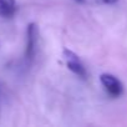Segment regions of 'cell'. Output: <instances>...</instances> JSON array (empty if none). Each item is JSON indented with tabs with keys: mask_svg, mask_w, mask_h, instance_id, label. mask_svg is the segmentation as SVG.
Masks as SVG:
<instances>
[{
	"mask_svg": "<svg viewBox=\"0 0 127 127\" xmlns=\"http://www.w3.org/2000/svg\"><path fill=\"white\" fill-rule=\"evenodd\" d=\"M100 81L110 96H112V97L121 96V94L123 91V86L116 76H113L111 74H102L100 76Z\"/></svg>",
	"mask_w": 127,
	"mask_h": 127,
	"instance_id": "obj_3",
	"label": "cell"
},
{
	"mask_svg": "<svg viewBox=\"0 0 127 127\" xmlns=\"http://www.w3.org/2000/svg\"><path fill=\"white\" fill-rule=\"evenodd\" d=\"M62 56H64V59H65V61H66L67 67L75 75H77L81 79H86V76H87L86 69H85V66L82 65V62H81V60L79 59V56L75 52L65 49V50H64V52H62Z\"/></svg>",
	"mask_w": 127,
	"mask_h": 127,
	"instance_id": "obj_1",
	"label": "cell"
},
{
	"mask_svg": "<svg viewBox=\"0 0 127 127\" xmlns=\"http://www.w3.org/2000/svg\"><path fill=\"white\" fill-rule=\"evenodd\" d=\"M75 1H77V3H82L84 0H75Z\"/></svg>",
	"mask_w": 127,
	"mask_h": 127,
	"instance_id": "obj_6",
	"label": "cell"
},
{
	"mask_svg": "<svg viewBox=\"0 0 127 127\" xmlns=\"http://www.w3.org/2000/svg\"><path fill=\"white\" fill-rule=\"evenodd\" d=\"M18 5L15 0H0V16L1 18H13L16 14Z\"/></svg>",
	"mask_w": 127,
	"mask_h": 127,
	"instance_id": "obj_4",
	"label": "cell"
},
{
	"mask_svg": "<svg viewBox=\"0 0 127 127\" xmlns=\"http://www.w3.org/2000/svg\"><path fill=\"white\" fill-rule=\"evenodd\" d=\"M37 37L39 30L35 23H30L26 29V47H25V57L28 60H32L36 54L37 47Z\"/></svg>",
	"mask_w": 127,
	"mask_h": 127,
	"instance_id": "obj_2",
	"label": "cell"
},
{
	"mask_svg": "<svg viewBox=\"0 0 127 127\" xmlns=\"http://www.w3.org/2000/svg\"><path fill=\"white\" fill-rule=\"evenodd\" d=\"M103 3H106V4H115V3H117L118 0H102Z\"/></svg>",
	"mask_w": 127,
	"mask_h": 127,
	"instance_id": "obj_5",
	"label": "cell"
}]
</instances>
